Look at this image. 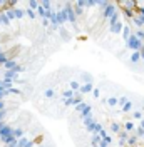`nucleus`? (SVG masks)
Here are the masks:
<instances>
[]
</instances>
